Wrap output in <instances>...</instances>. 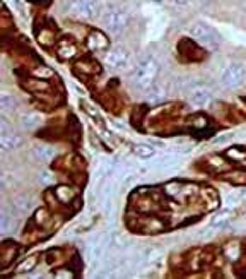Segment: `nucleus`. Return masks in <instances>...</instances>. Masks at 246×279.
<instances>
[{
  "label": "nucleus",
  "mask_w": 246,
  "mask_h": 279,
  "mask_svg": "<svg viewBox=\"0 0 246 279\" xmlns=\"http://www.w3.org/2000/svg\"><path fill=\"white\" fill-rule=\"evenodd\" d=\"M159 70H161V67H159L156 58L151 57V55L142 57L130 74V81H132L133 88L142 91V93H146V91L157 81Z\"/></svg>",
  "instance_id": "1"
},
{
  "label": "nucleus",
  "mask_w": 246,
  "mask_h": 279,
  "mask_svg": "<svg viewBox=\"0 0 246 279\" xmlns=\"http://www.w3.org/2000/svg\"><path fill=\"white\" fill-rule=\"evenodd\" d=\"M101 21H102V26H105L108 31L113 34H118L127 28L128 16L123 9L115 6V4H108L101 12Z\"/></svg>",
  "instance_id": "2"
},
{
  "label": "nucleus",
  "mask_w": 246,
  "mask_h": 279,
  "mask_svg": "<svg viewBox=\"0 0 246 279\" xmlns=\"http://www.w3.org/2000/svg\"><path fill=\"white\" fill-rule=\"evenodd\" d=\"M69 11L77 17L96 19L101 11V0H67Z\"/></svg>",
  "instance_id": "3"
},
{
  "label": "nucleus",
  "mask_w": 246,
  "mask_h": 279,
  "mask_svg": "<svg viewBox=\"0 0 246 279\" xmlns=\"http://www.w3.org/2000/svg\"><path fill=\"white\" fill-rule=\"evenodd\" d=\"M220 81L228 89H238L246 81V65L241 62H231L222 70Z\"/></svg>",
  "instance_id": "4"
},
{
  "label": "nucleus",
  "mask_w": 246,
  "mask_h": 279,
  "mask_svg": "<svg viewBox=\"0 0 246 279\" xmlns=\"http://www.w3.org/2000/svg\"><path fill=\"white\" fill-rule=\"evenodd\" d=\"M190 34H192L200 45H203V47L209 50H219L220 47V38L217 36V33L202 23L193 24V26L190 28Z\"/></svg>",
  "instance_id": "5"
},
{
  "label": "nucleus",
  "mask_w": 246,
  "mask_h": 279,
  "mask_svg": "<svg viewBox=\"0 0 246 279\" xmlns=\"http://www.w3.org/2000/svg\"><path fill=\"white\" fill-rule=\"evenodd\" d=\"M187 96L190 103L195 106H205L212 99V93H210V89L203 84H192L187 91Z\"/></svg>",
  "instance_id": "6"
},
{
  "label": "nucleus",
  "mask_w": 246,
  "mask_h": 279,
  "mask_svg": "<svg viewBox=\"0 0 246 279\" xmlns=\"http://www.w3.org/2000/svg\"><path fill=\"white\" fill-rule=\"evenodd\" d=\"M128 62H130V55L123 47H115L106 53V64L115 70L125 69Z\"/></svg>",
  "instance_id": "7"
},
{
  "label": "nucleus",
  "mask_w": 246,
  "mask_h": 279,
  "mask_svg": "<svg viewBox=\"0 0 246 279\" xmlns=\"http://www.w3.org/2000/svg\"><path fill=\"white\" fill-rule=\"evenodd\" d=\"M146 98L149 105H159L168 98V86L162 83H154L146 91Z\"/></svg>",
  "instance_id": "8"
},
{
  "label": "nucleus",
  "mask_w": 246,
  "mask_h": 279,
  "mask_svg": "<svg viewBox=\"0 0 246 279\" xmlns=\"http://www.w3.org/2000/svg\"><path fill=\"white\" fill-rule=\"evenodd\" d=\"M20 144H23V139L15 132L9 130L0 134V149H2V153H9V151L17 149Z\"/></svg>",
  "instance_id": "9"
},
{
  "label": "nucleus",
  "mask_w": 246,
  "mask_h": 279,
  "mask_svg": "<svg viewBox=\"0 0 246 279\" xmlns=\"http://www.w3.org/2000/svg\"><path fill=\"white\" fill-rule=\"evenodd\" d=\"M87 47L91 50H96V52H102L110 47V39L102 31H91L87 36Z\"/></svg>",
  "instance_id": "10"
},
{
  "label": "nucleus",
  "mask_w": 246,
  "mask_h": 279,
  "mask_svg": "<svg viewBox=\"0 0 246 279\" xmlns=\"http://www.w3.org/2000/svg\"><path fill=\"white\" fill-rule=\"evenodd\" d=\"M229 211H222L220 214H217L214 217L212 221H210V225L207 228V235H215V233H219V231H222L225 226L229 225Z\"/></svg>",
  "instance_id": "11"
},
{
  "label": "nucleus",
  "mask_w": 246,
  "mask_h": 279,
  "mask_svg": "<svg viewBox=\"0 0 246 279\" xmlns=\"http://www.w3.org/2000/svg\"><path fill=\"white\" fill-rule=\"evenodd\" d=\"M31 154H33L34 160L38 161H48L55 156V148L53 146H48V144H36L33 149H31Z\"/></svg>",
  "instance_id": "12"
},
{
  "label": "nucleus",
  "mask_w": 246,
  "mask_h": 279,
  "mask_svg": "<svg viewBox=\"0 0 246 279\" xmlns=\"http://www.w3.org/2000/svg\"><path fill=\"white\" fill-rule=\"evenodd\" d=\"M15 230H17V221L14 220V216L9 214L7 207H4L2 214H0V233L7 235V233H12Z\"/></svg>",
  "instance_id": "13"
},
{
  "label": "nucleus",
  "mask_w": 246,
  "mask_h": 279,
  "mask_svg": "<svg viewBox=\"0 0 246 279\" xmlns=\"http://www.w3.org/2000/svg\"><path fill=\"white\" fill-rule=\"evenodd\" d=\"M0 110H2L4 115H10L14 111H17L19 110L17 99L9 93H0Z\"/></svg>",
  "instance_id": "14"
},
{
  "label": "nucleus",
  "mask_w": 246,
  "mask_h": 279,
  "mask_svg": "<svg viewBox=\"0 0 246 279\" xmlns=\"http://www.w3.org/2000/svg\"><path fill=\"white\" fill-rule=\"evenodd\" d=\"M56 53H58V57L61 60H69L77 55V47L74 45V42H70V39H61L58 43V47H56Z\"/></svg>",
  "instance_id": "15"
},
{
  "label": "nucleus",
  "mask_w": 246,
  "mask_h": 279,
  "mask_svg": "<svg viewBox=\"0 0 246 279\" xmlns=\"http://www.w3.org/2000/svg\"><path fill=\"white\" fill-rule=\"evenodd\" d=\"M39 125H41V116L36 111H28V113H23V116H20V127L24 130H34Z\"/></svg>",
  "instance_id": "16"
},
{
  "label": "nucleus",
  "mask_w": 246,
  "mask_h": 279,
  "mask_svg": "<svg viewBox=\"0 0 246 279\" xmlns=\"http://www.w3.org/2000/svg\"><path fill=\"white\" fill-rule=\"evenodd\" d=\"M133 154H135L138 160H152L157 153H156V149H154L152 146L135 144V146H133Z\"/></svg>",
  "instance_id": "17"
},
{
  "label": "nucleus",
  "mask_w": 246,
  "mask_h": 279,
  "mask_svg": "<svg viewBox=\"0 0 246 279\" xmlns=\"http://www.w3.org/2000/svg\"><path fill=\"white\" fill-rule=\"evenodd\" d=\"M15 253H17V247L12 245V243H2V250H0V261H2L4 266H7V264L12 262V258L15 257Z\"/></svg>",
  "instance_id": "18"
},
{
  "label": "nucleus",
  "mask_w": 246,
  "mask_h": 279,
  "mask_svg": "<svg viewBox=\"0 0 246 279\" xmlns=\"http://www.w3.org/2000/svg\"><path fill=\"white\" fill-rule=\"evenodd\" d=\"M12 204H14V207H15L17 211H20V212H28V211L33 209L34 201L31 199V197H28V195H19V197H15V199L12 201Z\"/></svg>",
  "instance_id": "19"
},
{
  "label": "nucleus",
  "mask_w": 246,
  "mask_h": 279,
  "mask_svg": "<svg viewBox=\"0 0 246 279\" xmlns=\"http://www.w3.org/2000/svg\"><path fill=\"white\" fill-rule=\"evenodd\" d=\"M224 255L229 258V261H238L239 255H241V245L238 240H233L229 242L228 245L224 247Z\"/></svg>",
  "instance_id": "20"
},
{
  "label": "nucleus",
  "mask_w": 246,
  "mask_h": 279,
  "mask_svg": "<svg viewBox=\"0 0 246 279\" xmlns=\"http://www.w3.org/2000/svg\"><path fill=\"white\" fill-rule=\"evenodd\" d=\"M55 194H56V199H58L60 202H65V204H69V202L74 199L75 192L69 185H60V187H56Z\"/></svg>",
  "instance_id": "21"
},
{
  "label": "nucleus",
  "mask_w": 246,
  "mask_h": 279,
  "mask_svg": "<svg viewBox=\"0 0 246 279\" xmlns=\"http://www.w3.org/2000/svg\"><path fill=\"white\" fill-rule=\"evenodd\" d=\"M36 262H38V255H29L28 258H24V261L19 264L17 269H15V272H19V274L31 272L36 267Z\"/></svg>",
  "instance_id": "22"
},
{
  "label": "nucleus",
  "mask_w": 246,
  "mask_h": 279,
  "mask_svg": "<svg viewBox=\"0 0 246 279\" xmlns=\"http://www.w3.org/2000/svg\"><path fill=\"white\" fill-rule=\"evenodd\" d=\"M80 106H82V108H84V111H86L87 115L91 116L92 120H96L97 124H102L99 111H97V108H94V105L89 103V101H86V99H82V101H80Z\"/></svg>",
  "instance_id": "23"
},
{
  "label": "nucleus",
  "mask_w": 246,
  "mask_h": 279,
  "mask_svg": "<svg viewBox=\"0 0 246 279\" xmlns=\"http://www.w3.org/2000/svg\"><path fill=\"white\" fill-rule=\"evenodd\" d=\"M75 69H80L84 70V74H97V65L94 62H91V60H79V62L75 64Z\"/></svg>",
  "instance_id": "24"
},
{
  "label": "nucleus",
  "mask_w": 246,
  "mask_h": 279,
  "mask_svg": "<svg viewBox=\"0 0 246 279\" xmlns=\"http://www.w3.org/2000/svg\"><path fill=\"white\" fill-rule=\"evenodd\" d=\"M224 178L228 182H234V184H246V171L236 170L231 171V173H225Z\"/></svg>",
  "instance_id": "25"
},
{
  "label": "nucleus",
  "mask_w": 246,
  "mask_h": 279,
  "mask_svg": "<svg viewBox=\"0 0 246 279\" xmlns=\"http://www.w3.org/2000/svg\"><path fill=\"white\" fill-rule=\"evenodd\" d=\"M38 180H39V184H43V185H51V184H55V176L51 175L48 170H41V171H39V175H38Z\"/></svg>",
  "instance_id": "26"
},
{
  "label": "nucleus",
  "mask_w": 246,
  "mask_h": 279,
  "mask_svg": "<svg viewBox=\"0 0 246 279\" xmlns=\"http://www.w3.org/2000/svg\"><path fill=\"white\" fill-rule=\"evenodd\" d=\"M209 165L214 166V168H217V170H220L219 166H222V168H228L225 161L222 158H219V156H212V158H209Z\"/></svg>",
  "instance_id": "27"
},
{
  "label": "nucleus",
  "mask_w": 246,
  "mask_h": 279,
  "mask_svg": "<svg viewBox=\"0 0 246 279\" xmlns=\"http://www.w3.org/2000/svg\"><path fill=\"white\" fill-rule=\"evenodd\" d=\"M229 158H233V160H238V161H241V160H244L246 158V153L243 149H238V148H234V149H229Z\"/></svg>",
  "instance_id": "28"
},
{
  "label": "nucleus",
  "mask_w": 246,
  "mask_h": 279,
  "mask_svg": "<svg viewBox=\"0 0 246 279\" xmlns=\"http://www.w3.org/2000/svg\"><path fill=\"white\" fill-rule=\"evenodd\" d=\"M34 75H38V77H41V75H43V77H50V75H51V70L50 69H38V70H36V72H34Z\"/></svg>",
  "instance_id": "29"
},
{
  "label": "nucleus",
  "mask_w": 246,
  "mask_h": 279,
  "mask_svg": "<svg viewBox=\"0 0 246 279\" xmlns=\"http://www.w3.org/2000/svg\"><path fill=\"white\" fill-rule=\"evenodd\" d=\"M173 4H176V6H187L188 0H171Z\"/></svg>",
  "instance_id": "30"
},
{
  "label": "nucleus",
  "mask_w": 246,
  "mask_h": 279,
  "mask_svg": "<svg viewBox=\"0 0 246 279\" xmlns=\"http://www.w3.org/2000/svg\"><path fill=\"white\" fill-rule=\"evenodd\" d=\"M56 276H72L70 271H56Z\"/></svg>",
  "instance_id": "31"
},
{
  "label": "nucleus",
  "mask_w": 246,
  "mask_h": 279,
  "mask_svg": "<svg viewBox=\"0 0 246 279\" xmlns=\"http://www.w3.org/2000/svg\"><path fill=\"white\" fill-rule=\"evenodd\" d=\"M154 2H157V4H161V2H164V0H154Z\"/></svg>",
  "instance_id": "32"
}]
</instances>
